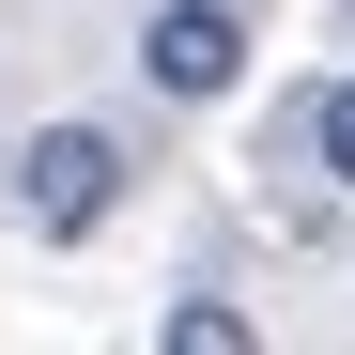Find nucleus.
<instances>
[{
	"label": "nucleus",
	"instance_id": "nucleus-4",
	"mask_svg": "<svg viewBox=\"0 0 355 355\" xmlns=\"http://www.w3.org/2000/svg\"><path fill=\"white\" fill-rule=\"evenodd\" d=\"M155 340H170V355H248V309H232V293H170Z\"/></svg>",
	"mask_w": 355,
	"mask_h": 355
},
{
	"label": "nucleus",
	"instance_id": "nucleus-5",
	"mask_svg": "<svg viewBox=\"0 0 355 355\" xmlns=\"http://www.w3.org/2000/svg\"><path fill=\"white\" fill-rule=\"evenodd\" d=\"M340 16H355V0H340Z\"/></svg>",
	"mask_w": 355,
	"mask_h": 355
},
{
	"label": "nucleus",
	"instance_id": "nucleus-1",
	"mask_svg": "<svg viewBox=\"0 0 355 355\" xmlns=\"http://www.w3.org/2000/svg\"><path fill=\"white\" fill-rule=\"evenodd\" d=\"M0 201H16L46 248H78V232H108V201H124V139L108 124H31L0 155Z\"/></svg>",
	"mask_w": 355,
	"mask_h": 355
},
{
	"label": "nucleus",
	"instance_id": "nucleus-2",
	"mask_svg": "<svg viewBox=\"0 0 355 355\" xmlns=\"http://www.w3.org/2000/svg\"><path fill=\"white\" fill-rule=\"evenodd\" d=\"M139 78L170 108H216L232 78H248V16H232V0H155L139 16Z\"/></svg>",
	"mask_w": 355,
	"mask_h": 355
},
{
	"label": "nucleus",
	"instance_id": "nucleus-3",
	"mask_svg": "<svg viewBox=\"0 0 355 355\" xmlns=\"http://www.w3.org/2000/svg\"><path fill=\"white\" fill-rule=\"evenodd\" d=\"M263 155H293V170H324V186L355 201V78H324V93H293Z\"/></svg>",
	"mask_w": 355,
	"mask_h": 355
}]
</instances>
